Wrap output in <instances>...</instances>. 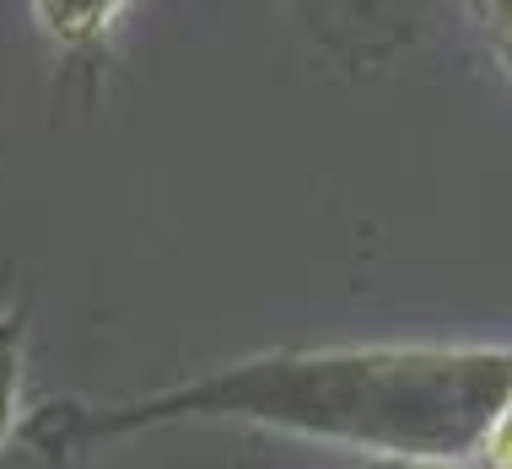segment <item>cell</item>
Here are the masks:
<instances>
[{
    "instance_id": "obj_1",
    "label": "cell",
    "mask_w": 512,
    "mask_h": 469,
    "mask_svg": "<svg viewBox=\"0 0 512 469\" xmlns=\"http://www.w3.org/2000/svg\"><path fill=\"white\" fill-rule=\"evenodd\" d=\"M507 394L512 351L502 346L259 351L168 394L124 399V405H54L27 426V443H38L49 459H71L76 448L146 426L248 421L399 469H421L480 459Z\"/></svg>"
},
{
    "instance_id": "obj_2",
    "label": "cell",
    "mask_w": 512,
    "mask_h": 469,
    "mask_svg": "<svg viewBox=\"0 0 512 469\" xmlns=\"http://www.w3.org/2000/svg\"><path fill=\"white\" fill-rule=\"evenodd\" d=\"M124 6H130V0H33L44 33L60 49H92Z\"/></svg>"
},
{
    "instance_id": "obj_3",
    "label": "cell",
    "mask_w": 512,
    "mask_h": 469,
    "mask_svg": "<svg viewBox=\"0 0 512 469\" xmlns=\"http://www.w3.org/2000/svg\"><path fill=\"white\" fill-rule=\"evenodd\" d=\"M22 335H27V313L11 297L6 275H0V448L17 432V410H22Z\"/></svg>"
},
{
    "instance_id": "obj_4",
    "label": "cell",
    "mask_w": 512,
    "mask_h": 469,
    "mask_svg": "<svg viewBox=\"0 0 512 469\" xmlns=\"http://www.w3.org/2000/svg\"><path fill=\"white\" fill-rule=\"evenodd\" d=\"M464 6H469V17H475L480 38L491 44L496 65H502L507 81H512V0H464Z\"/></svg>"
},
{
    "instance_id": "obj_5",
    "label": "cell",
    "mask_w": 512,
    "mask_h": 469,
    "mask_svg": "<svg viewBox=\"0 0 512 469\" xmlns=\"http://www.w3.org/2000/svg\"><path fill=\"white\" fill-rule=\"evenodd\" d=\"M480 459L491 469H512V394H507V405L496 410V426H491L486 448H480Z\"/></svg>"
},
{
    "instance_id": "obj_6",
    "label": "cell",
    "mask_w": 512,
    "mask_h": 469,
    "mask_svg": "<svg viewBox=\"0 0 512 469\" xmlns=\"http://www.w3.org/2000/svg\"><path fill=\"white\" fill-rule=\"evenodd\" d=\"M421 469H464V464H421Z\"/></svg>"
}]
</instances>
